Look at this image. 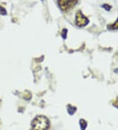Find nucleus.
<instances>
[{"mask_svg":"<svg viewBox=\"0 0 118 130\" xmlns=\"http://www.w3.org/2000/svg\"><path fill=\"white\" fill-rule=\"evenodd\" d=\"M49 121L43 116H38L31 122V127L33 130H47L49 129Z\"/></svg>","mask_w":118,"mask_h":130,"instance_id":"nucleus-1","label":"nucleus"},{"mask_svg":"<svg viewBox=\"0 0 118 130\" xmlns=\"http://www.w3.org/2000/svg\"><path fill=\"white\" fill-rule=\"evenodd\" d=\"M78 0H58V5L62 11H67L76 5Z\"/></svg>","mask_w":118,"mask_h":130,"instance_id":"nucleus-2","label":"nucleus"},{"mask_svg":"<svg viewBox=\"0 0 118 130\" xmlns=\"http://www.w3.org/2000/svg\"><path fill=\"white\" fill-rule=\"evenodd\" d=\"M89 20L82 14L80 11H78L76 14V25L82 27L88 24Z\"/></svg>","mask_w":118,"mask_h":130,"instance_id":"nucleus-3","label":"nucleus"},{"mask_svg":"<svg viewBox=\"0 0 118 130\" xmlns=\"http://www.w3.org/2000/svg\"><path fill=\"white\" fill-rule=\"evenodd\" d=\"M108 28H110V29H118V19L117 20L114 22V24L108 26Z\"/></svg>","mask_w":118,"mask_h":130,"instance_id":"nucleus-4","label":"nucleus"},{"mask_svg":"<svg viewBox=\"0 0 118 130\" xmlns=\"http://www.w3.org/2000/svg\"><path fill=\"white\" fill-rule=\"evenodd\" d=\"M80 125H81V127L82 130H84L85 129L87 126V123L84 120H80Z\"/></svg>","mask_w":118,"mask_h":130,"instance_id":"nucleus-5","label":"nucleus"},{"mask_svg":"<svg viewBox=\"0 0 118 130\" xmlns=\"http://www.w3.org/2000/svg\"><path fill=\"white\" fill-rule=\"evenodd\" d=\"M67 32H68V30H66V29H64L62 30V36L64 39H66V35H67Z\"/></svg>","mask_w":118,"mask_h":130,"instance_id":"nucleus-6","label":"nucleus"},{"mask_svg":"<svg viewBox=\"0 0 118 130\" xmlns=\"http://www.w3.org/2000/svg\"><path fill=\"white\" fill-rule=\"evenodd\" d=\"M0 14H3V15H4V14H7V11H6V10L5 9L3 8V7H0Z\"/></svg>","mask_w":118,"mask_h":130,"instance_id":"nucleus-7","label":"nucleus"}]
</instances>
